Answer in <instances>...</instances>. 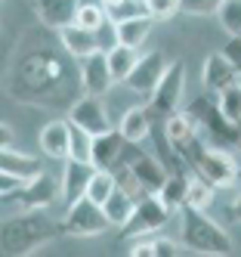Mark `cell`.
Instances as JSON below:
<instances>
[{"label":"cell","instance_id":"cell-9","mask_svg":"<svg viewBox=\"0 0 241 257\" xmlns=\"http://www.w3.org/2000/svg\"><path fill=\"white\" fill-rule=\"evenodd\" d=\"M68 121L74 127H81V131L93 134V137H99L105 131H111V118H108V108L99 96H93V93H84L81 99H74L68 105Z\"/></svg>","mask_w":241,"mask_h":257},{"label":"cell","instance_id":"cell-35","mask_svg":"<svg viewBox=\"0 0 241 257\" xmlns=\"http://www.w3.org/2000/svg\"><path fill=\"white\" fill-rule=\"evenodd\" d=\"M222 0H182L179 4V13L185 16H216Z\"/></svg>","mask_w":241,"mask_h":257},{"label":"cell","instance_id":"cell-34","mask_svg":"<svg viewBox=\"0 0 241 257\" xmlns=\"http://www.w3.org/2000/svg\"><path fill=\"white\" fill-rule=\"evenodd\" d=\"M139 4H142V10L148 16H155V19L161 22V19H173V16L179 13L182 0H139Z\"/></svg>","mask_w":241,"mask_h":257},{"label":"cell","instance_id":"cell-36","mask_svg":"<svg viewBox=\"0 0 241 257\" xmlns=\"http://www.w3.org/2000/svg\"><path fill=\"white\" fill-rule=\"evenodd\" d=\"M22 186H25V180H19V177H13V174H4V177H0V195H4V201H13Z\"/></svg>","mask_w":241,"mask_h":257},{"label":"cell","instance_id":"cell-7","mask_svg":"<svg viewBox=\"0 0 241 257\" xmlns=\"http://www.w3.org/2000/svg\"><path fill=\"white\" fill-rule=\"evenodd\" d=\"M182 99H185V65L176 59V62L167 65L164 78L155 87V93L148 96V108H152V115L170 118L173 112H179Z\"/></svg>","mask_w":241,"mask_h":257},{"label":"cell","instance_id":"cell-8","mask_svg":"<svg viewBox=\"0 0 241 257\" xmlns=\"http://www.w3.org/2000/svg\"><path fill=\"white\" fill-rule=\"evenodd\" d=\"M195 174L204 177V180H210L216 189H222V186L238 183L241 164L232 158L229 149H219V146H213V149H210V146H207V149L198 155V161H195Z\"/></svg>","mask_w":241,"mask_h":257},{"label":"cell","instance_id":"cell-25","mask_svg":"<svg viewBox=\"0 0 241 257\" xmlns=\"http://www.w3.org/2000/svg\"><path fill=\"white\" fill-rule=\"evenodd\" d=\"M105 53H108V65H111L115 81H127L130 71H133V65L139 62V50L136 47H127V44H111Z\"/></svg>","mask_w":241,"mask_h":257},{"label":"cell","instance_id":"cell-19","mask_svg":"<svg viewBox=\"0 0 241 257\" xmlns=\"http://www.w3.org/2000/svg\"><path fill=\"white\" fill-rule=\"evenodd\" d=\"M59 34V44H62V50L68 53V56H74V59H87V56H93V53H99L102 47H99V38L96 34L99 31H90V28H84V25H65L62 31H56Z\"/></svg>","mask_w":241,"mask_h":257},{"label":"cell","instance_id":"cell-12","mask_svg":"<svg viewBox=\"0 0 241 257\" xmlns=\"http://www.w3.org/2000/svg\"><path fill=\"white\" fill-rule=\"evenodd\" d=\"M78 81L84 87V93H93V96H105L111 84H118L115 75H111V65H108V53L99 50V53H93V56L87 59H78Z\"/></svg>","mask_w":241,"mask_h":257},{"label":"cell","instance_id":"cell-40","mask_svg":"<svg viewBox=\"0 0 241 257\" xmlns=\"http://www.w3.org/2000/svg\"><path fill=\"white\" fill-rule=\"evenodd\" d=\"M232 217L241 223V192H238V195H235V201H232Z\"/></svg>","mask_w":241,"mask_h":257},{"label":"cell","instance_id":"cell-14","mask_svg":"<svg viewBox=\"0 0 241 257\" xmlns=\"http://www.w3.org/2000/svg\"><path fill=\"white\" fill-rule=\"evenodd\" d=\"M127 146H130V140L118 131V127H111V131L93 137V168H96V171H115V168H121Z\"/></svg>","mask_w":241,"mask_h":257},{"label":"cell","instance_id":"cell-16","mask_svg":"<svg viewBox=\"0 0 241 257\" xmlns=\"http://www.w3.org/2000/svg\"><path fill=\"white\" fill-rule=\"evenodd\" d=\"M34 4V16L41 19V25L62 31L65 25L78 22V7L81 0H31Z\"/></svg>","mask_w":241,"mask_h":257},{"label":"cell","instance_id":"cell-15","mask_svg":"<svg viewBox=\"0 0 241 257\" xmlns=\"http://www.w3.org/2000/svg\"><path fill=\"white\" fill-rule=\"evenodd\" d=\"M96 168L90 161H78V158H65V168H62V180H59V192H62V201L71 205L78 201L81 195H87V186Z\"/></svg>","mask_w":241,"mask_h":257},{"label":"cell","instance_id":"cell-10","mask_svg":"<svg viewBox=\"0 0 241 257\" xmlns=\"http://www.w3.org/2000/svg\"><path fill=\"white\" fill-rule=\"evenodd\" d=\"M56 189H59L56 180L44 171L34 180H28L10 205H16V211H50L56 205V198H62V192H56Z\"/></svg>","mask_w":241,"mask_h":257},{"label":"cell","instance_id":"cell-41","mask_svg":"<svg viewBox=\"0 0 241 257\" xmlns=\"http://www.w3.org/2000/svg\"><path fill=\"white\" fill-rule=\"evenodd\" d=\"M238 149H241V143H238ZM238 183H241V177H238Z\"/></svg>","mask_w":241,"mask_h":257},{"label":"cell","instance_id":"cell-33","mask_svg":"<svg viewBox=\"0 0 241 257\" xmlns=\"http://www.w3.org/2000/svg\"><path fill=\"white\" fill-rule=\"evenodd\" d=\"M68 158H78V161H90L93 164V134L74 127V131H71V152H68Z\"/></svg>","mask_w":241,"mask_h":257},{"label":"cell","instance_id":"cell-20","mask_svg":"<svg viewBox=\"0 0 241 257\" xmlns=\"http://www.w3.org/2000/svg\"><path fill=\"white\" fill-rule=\"evenodd\" d=\"M130 168L136 171V177L142 180L145 192H161V186L167 183V177H170V171L164 168V161L158 155H148V152H136L133 161H130Z\"/></svg>","mask_w":241,"mask_h":257},{"label":"cell","instance_id":"cell-18","mask_svg":"<svg viewBox=\"0 0 241 257\" xmlns=\"http://www.w3.org/2000/svg\"><path fill=\"white\" fill-rule=\"evenodd\" d=\"M155 16H148L145 10L142 13H133V16H124V19H115V44H127V47H142L148 41V34L155 28Z\"/></svg>","mask_w":241,"mask_h":257},{"label":"cell","instance_id":"cell-23","mask_svg":"<svg viewBox=\"0 0 241 257\" xmlns=\"http://www.w3.org/2000/svg\"><path fill=\"white\" fill-rule=\"evenodd\" d=\"M182 251H189L182 245V238L176 242L170 235H152V238H145V242L130 245V254L133 257H179Z\"/></svg>","mask_w":241,"mask_h":257},{"label":"cell","instance_id":"cell-17","mask_svg":"<svg viewBox=\"0 0 241 257\" xmlns=\"http://www.w3.org/2000/svg\"><path fill=\"white\" fill-rule=\"evenodd\" d=\"M71 131H74V124L68 118L50 121L41 131V140H37V143H41V149H44V155L53 158V161H65L68 152H71Z\"/></svg>","mask_w":241,"mask_h":257},{"label":"cell","instance_id":"cell-4","mask_svg":"<svg viewBox=\"0 0 241 257\" xmlns=\"http://www.w3.org/2000/svg\"><path fill=\"white\" fill-rule=\"evenodd\" d=\"M108 214L102 205H96L93 198L81 195L78 201H71L65 208V217H62V229L65 235L71 238H93V235H102L108 229Z\"/></svg>","mask_w":241,"mask_h":257},{"label":"cell","instance_id":"cell-26","mask_svg":"<svg viewBox=\"0 0 241 257\" xmlns=\"http://www.w3.org/2000/svg\"><path fill=\"white\" fill-rule=\"evenodd\" d=\"M213 192H216V186H213L210 180L192 174V177H189V192H185V205H189V208H198V211H207V208L213 205Z\"/></svg>","mask_w":241,"mask_h":257},{"label":"cell","instance_id":"cell-29","mask_svg":"<svg viewBox=\"0 0 241 257\" xmlns=\"http://www.w3.org/2000/svg\"><path fill=\"white\" fill-rule=\"evenodd\" d=\"M216 22L229 38H241V0H222L216 10Z\"/></svg>","mask_w":241,"mask_h":257},{"label":"cell","instance_id":"cell-13","mask_svg":"<svg viewBox=\"0 0 241 257\" xmlns=\"http://www.w3.org/2000/svg\"><path fill=\"white\" fill-rule=\"evenodd\" d=\"M235 81H241V71L229 62L226 53H210L207 59H204V68H201V84H204V93H213L219 96L226 87H232Z\"/></svg>","mask_w":241,"mask_h":257},{"label":"cell","instance_id":"cell-24","mask_svg":"<svg viewBox=\"0 0 241 257\" xmlns=\"http://www.w3.org/2000/svg\"><path fill=\"white\" fill-rule=\"evenodd\" d=\"M102 208H105V214H108V223L118 226V229H124V226L130 223V217H133V211H136V198L127 195L124 189H115V192H111V198L105 201Z\"/></svg>","mask_w":241,"mask_h":257},{"label":"cell","instance_id":"cell-3","mask_svg":"<svg viewBox=\"0 0 241 257\" xmlns=\"http://www.w3.org/2000/svg\"><path fill=\"white\" fill-rule=\"evenodd\" d=\"M179 238L182 245L189 248L192 254H207V257H222V254H232V238L229 232L222 229L216 220L207 217V211H198L182 205L179 208Z\"/></svg>","mask_w":241,"mask_h":257},{"label":"cell","instance_id":"cell-21","mask_svg":"<svg viewBox=\"0 0 241 257\" xmlns=\"http://www.w3.org/2000/svg\"><path fill=\"white\" fill-rule=\"evenodd\" d=\"M152 108L148 105H133V108H127V112L121 115L118 121V131L130 140V143H142L148 140V134H152Z\"/></svg>","mask_w":241,"mask_h":257},{"label":"cell","instance_id":"cell-6","mask_svg":"<svg viewBox=\"0 0 241 257\" xmlns=\"http://www.w3.org/2000/svg\"><path fill=\"white\" fill-rule=\"evenodd\" d=\"M170 214L173 208L158 195V192H148L136 201V211L130 217V223L124 226V235L127 238H139V235H155L161 232L167 223H170Z\"/></svg>","mask_w":241,"mask_h":257},{"label":"cell","instance_id":"cell-22","mask_svg":"<svg viewBox=\"0 0 241 257\" xmlns=\"http://www.w3.org/2000/svg\"><path fill=\"white\" fill-rule=\"evenodd\" d=\"M0 171L4 174H13L19 180H34L37 174H44L41 161H37L34 155H25V152H16L13 146H4V152H0Z\"/></svg>","mask_w":241,"mask_h":257},{"label":"cell","instance_id":"cell-31","mask_svg":"<svg viewBox=\"0 0 241 257\" xmlns=\"http://www.w3.org/2000/svg\"><path fill=\"white\" fill-rule=\"evenodd\" d=\"M216 102H219V112L226 115L232 124L241 127V81H235L232 87L222 90V93L216 96Z\"/></svg>","mask_w":241,"mask_h":257},{"label":"cell","instance_id":"cell-39","mask_svg":"<svg viewBox=\"0 0 241 257\" xmlns=\"http://www.w3.org/2000/svg\"><path fill=\"white\" fill-rule=\"evenodd\" d=\"M0 137H4V146H13V127L4 124V127H0Z\"/></svg>","mask_w":241,"mask_h":257},{"label":"cell","instance_id":"cell-28","mask_svg":"<svg viewBox=\"0 0 241 257\" xmlns=\"http://www.w3.org/2000/svg\"><path fill=\"white\" fill-rule=\"evenodd\" d=\"M118 189V180H115V171H96L87 186V198H93L96 205H105L111 198V192Z\"/></svg>","mask_w":241,"mask_h":257},{"label":"cell","instance_id":"cell-5","mask_svg":"<svg viewBox=\"0 0 241 257\" xmlns=\"http://www.w3.org/2000/svg\"><path fill=\"white\" fill-rule=\"evenodd\" d=\"M189 112L195 115V121L201 124L204 137H207L210 143H241V127L232 124L226 115L219 112V102L213 93H201L192 105Z\"/></svg>","mask_w":241,"mask_h":257},{"label":"cell","instance_id":"cell-37","mask_svg":"<svg viewBox=\"0 0 241 257\" xmlns=\"http://www.w3.org/2000/svg\"><path fill=\"white\" fill-rule=\"evenodd\" d=\"M99 4L115 16V19H124V16H133V13H127V7H133V0H99Z\"/></svg>","mask_w":241,"mask_h":257},{"label":"cell","instance_id":"cell-38","mask_svg":"<svg viewBox=\"0 0 241 257\" xmlns=\"http://www.w3.org/2000/svg\"><path fill=\"white\" fill-rule=\"evenodd\" d=\"M229 56V62L241 71V38H229V44H226V50H222Z\"/></svg>","mask_w":241,"mask_h":257},{"label":"cell","instance_id":"cell-11","mask_svg":"<svg viewBox=\"0 0 241 257\" xmlns=\"http://www.w3.org/2000/svg\"><path fill=\"white\" fill-rule=\"evenodd\" d=\"M167 62L164 59V53H158V50H152V53H142L139 56V62L133 65V71H130V78L124 81L130 90H133L136 96H152L155 93V87H158V81L164 78V71H167Z\"/></svg>","mask_w":241,"mask_h":257},{"label":"cell","instance_id":"cell-30","mask_svg":"<svg viewBox=\"0 0 241 257\" xmlns=\"http://www.w3.org/2000/svg\"><path fill=\"white\" fill-rule=\"evenodd\" d=\"M108 16L111 13L99 4V0H81V7H78V25H84L90 31H99Z\"/></svg>","mask_w":241,"mask_h":257},{"label":"cell","instance_id":"cell-1","mask_svg":"<svg viewBox=\"0 0 241 257\" xmlns=\"http://www.w3.org/2000/svg\"><path fill=\"white\" fill-rule=\"evenodd\" d=\"M65 81V59L53 50L37 47L19 59L10 78V96L19 102H56V87Z\"/></svg>","mask_w":241,"mask_h":257},{"label":"cell","instance_id":"cell-32","mask_svg":"<svg viewBox=\"0 0 241 257\" xmlns=\"http://www.w3.org/2000/svg\"><path fill=\"white\" fill-rule=\"evenodd\" d=\"M115 180H118V189H124L127 195H133L136 201H139L142 195H148L145 186H142V180L136 177V171L130 168V164H121V168H115Z\"/></svg>","mask_w":241,"mask_h":257},{"label":"cell","instance_id":"cell-2","mask_svg":"<svg viewBox=\"0 0 241 257\" xmlns=\"http://www.w3.org/2000/svg\"><path fill=\"white\" fill-rule=\"evenodd\" d=\"M65 229L62 220L56 223L53 217H47V211H16L13 217L4 220V254L10 257H28L37 254L41 248H47L50 242H56Z\"/></svg>","mask_w":241,"mask_h":257},{"label":"cell","instance_id":"cell-27","mask_svg":"<svg viewBox=\"0 0 241 257\" xmlns=\"http://www.w3.org/2000/svg\"><path fill=\"white\" fill-rule=\"evenodd\" d=\"M185 192H189V174H170L158 195H161L173 211H179V208L185 205Z\"/></svg>","mask_w":241,"mask_h":257}]
</instances>
